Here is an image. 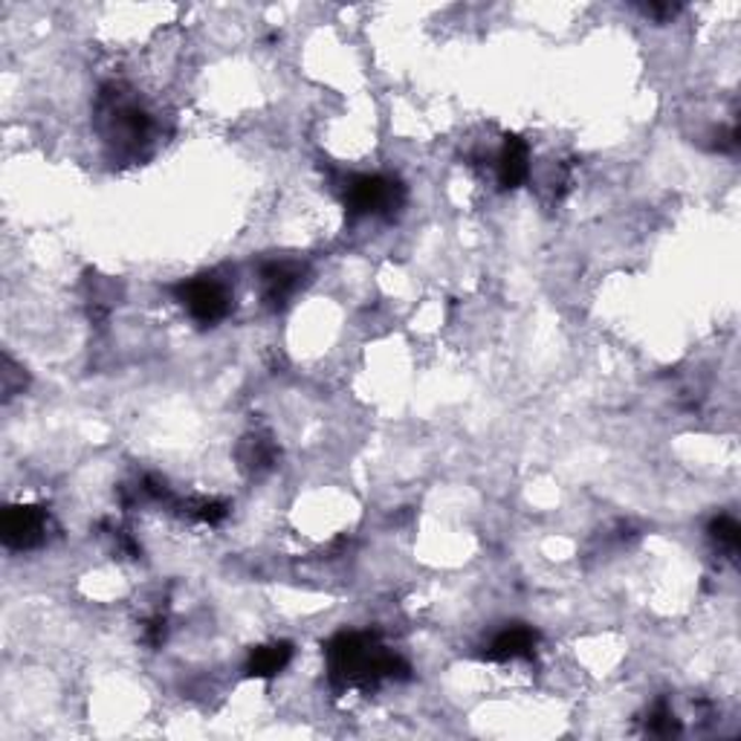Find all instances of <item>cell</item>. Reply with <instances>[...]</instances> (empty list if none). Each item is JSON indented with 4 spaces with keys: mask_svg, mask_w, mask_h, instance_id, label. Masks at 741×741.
<instances>
[{
    "mask_svg": "<svg viewBox=\"0 0 741 741\" xmlns=\"http://www.w3.org/2000/svg\"><path fill=\"white\" fill-rule=\"evenodd\" d=\"M325 658L339 686H377L379 681L409 678L405 660L388 651L370 632H342L325 646Z\"/></svg>",
    "mask_w": 741,
    "mask_h": 741,
    "instance_id": "6da1fadb",
    "label": "cell"
},
{
    "mask_svg": "<svg viewBox=\"0 0 741 741\" xmlns=\"http://www.w3.org/2000/svg\"><path fill=\"white\" fill-rule=\"evenodd\" d=\"M99 128L116 154H137L151 137V116L119 87H107L99 96Z\"/></svg>",
    "mask_w": 741,
    "mask_h": 741,
    "instance_id": "7a4b0ae2",
    "label": "cell"
},
{
    "mask_svg": "<svg viewBox=\"0 0 741 741\" xmlns=\"http://www.w3.org/2000/svg\"><path fill=\"white\" fill-rule=\"evenodd\" d=\"M405 191L400 180L386 177V174H360L348 183L345 189V207L354 217H365V214H391L403 207Z\"/></svg>",
    "mask_w": 741,
    "mask_h": 741,
    "instance_id": "3957f363",
    "label": "cell"
},
{
    "mask_svg": "<svg viewBox=\"0 0 741 741\" xmlns=\"http://www.w3.org/2000/svg\"><path fill=\"white\" fill-rule=\"evenodd\" d=\"M174 296L198 325H217L230 316L232 293L221 279L214 275H195L174 287Z\"/></svg>",
    "mask_w": 741,
    "mask_h": 741,
    "instance_id": "277c9868",
    "label": "cell"
},
{
    "mask_svg": "<svg viewBox=\"0 0 741 741\" xmlns=\"http://www.w3.org/2000/svg\"><path fill=\"white\" fill-rule=\"evenodd\" d=\"M47 525H50V516H47L44 507L15 504V507H7V513H3L0 536H3V544L9 551H33V548L44 542Z\"/></svg>",
    "mask_w": 741,
    "mask_h": 741,
    "instance_id": "5b68a950",
    "label": "cell"
},
{
    "mask_svg": "<svg viewBox=\"0 0 741 741\" xmlns=\"http://www.w3.org/2000/svg\"><path fill=\"white\" fill-rule=\"evenodd\" d=\"M302 275L305 270L290 261H272V264L261 267V296H264L267 307L281 310L290 298L296 296V290L302 287Z\"/></svg>",
    "mask_w": 741,
    "mask_h": 741,
    "instance_id": "8992f818",
    "label": "cell"
},
{
    "mask_svg": "<svg viewBox=\"0 0 741 741\" xmlns=\"http://www.w3.org/2000/svg\"><path fill=\"white\" fill-rule=\"evenodd\" d=\"M536 646H539V632L525 626V623H516V626H507L504 632H498V635L490 640L484 658L495 660V663L533 658Z\"/></svg>",
    "mask_w": 741,
    "mask_h": 741,
    "instance_id": "52a82bcc",
    "label": "cell"
},
{
    "mask_svg": "<svg viewBox=\"0 0 741 741\" xmlns=\"http://www.w3.org/2000/svg\"><path fill=\"white\" fill-rule=\"evenodd\" d=\"M495 177L502 189H519L530 177V149L521 137H507L495 154Z\"/></svg>",
    "mask_w": 741,
    "mask_h": 741,
    "instance_id": "ba28073f",
    "label": "cell"
},
{
    "mask_svg": "<svg viewBox=\"0 0 741 741\" xmlns=\"http://www.w3.org/2000/svg\"><path fill=\"white\" fill-rule=\"evenodd\" d=\"M293 660V646L290 643H270V646H258L247 660L249 678H272L279 675L281 669Z\"/></svg>",
    "mask_w": 741,
    "mask_h": 741,
    "instance_id": "9c48e42d",
    "label": "cell"
},
{
    "mask_svg": "<svg viewBox=\"0 0 741 741\" xmlns=\"http://www.w3.org/2000/svg\"><path fill=\"white\" fill-rule=\"evenodd\" d=\"M275 444L267 435H249L240 440L238 461L247 472H264L275 463Z\"/></svg>",
    "mask_w": 741,
    "mask_h": 741,
    "instance_id": "30bf717a",
    "label": "cell"
},
{
    "mask_svg": "<svg viewBox=\"0 0 741 741\" xmlns=\"http://www.w3.org/2000/svg\"><path fill=\"white\" fill-rule=\"evenodd\" d=\"M709 536H713V542H716L721 551H727V553L739 551L741 528L733 516H718V519H713V525H709Z\"/></svg>",
    "mask_w": 741,
    "mask_h": 741,
    "instance_id": "8fae6325",
    "label": "cell"
},
{
    "mask_svg": "<svg viewBox=\"0 0 741 741\" xmlns=\"http://www.w3.org/2000/svg\"><path fill=\"white\" fill-rule=\"evenodd\" d=\"M646 730H649L651 736H675L678 730H681L675 713H672V707H669L667 701H658V704L651 707L649 718H646Z\"/></svg>",
    "mask_w": 741,
    "mask_h": 741,
    "instance_id": "7c38bea8",
    "label": "cell"
},
{
    "mask_svg": "<svg viewBox=\"0 0 741 741\" xmlns=\"http://www.w3.org/2000/svg\"><path fill=\"white\" fill-rule=\"evenodd\" d=\"M186 513L191 519L203 521V525H217L230 516V507L217 498H198V502H186Z\"/></svg>",
    "mask_w": 741,
    "mask_h": 741,
    "instance_id": "4fadbf2b",
    "label": "cell"
},
{
    "mask_svg": "<svg viewBox=\"0 0 741 741\" xmlns=\"http://www.w3.org/2000/svg\"><path fill=\"white\" fill-rule=\"evenodd\" d=\"M163 640H165V620L163 618L149 620V626H145V643H149V646H160Z\"/></svg>",
    "mask_w": 741,
    "mask_h": 741,
    "instance_id": "5bb4252c",
    "label": "cell"
},
{
    "mask_svg": "<svg viewBox=\"0 0 741 741\" xmlns=\"http://www.w3.org/2000/svg\"><path fill=\"white\" fill-rule=\"evenodd\" d=\"M643 12L651 17H658V21H663V17L675 15L678 7H669V3H663V7H660V3H649V7H643Z\"/></svg>",
    "mask_w": 741,
    "mask_h": 741,
    "instance_id": "9a60e30c",
    "label": "cell"
}]
</instances>
